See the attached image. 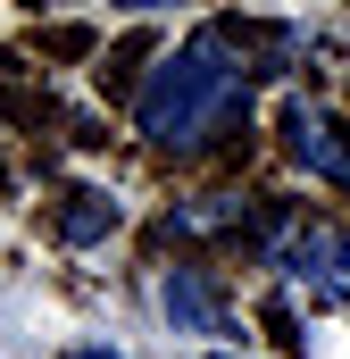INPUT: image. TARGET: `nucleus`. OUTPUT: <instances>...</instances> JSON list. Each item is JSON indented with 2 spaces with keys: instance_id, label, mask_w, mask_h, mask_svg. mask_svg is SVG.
Here are the masks:
<instances>
[{
  "instance_id": "obj_1",
  "label": "nucleus",
  "mask_w": 350,
  "mask_h": 359,
  "mask_svg": "<svg viewBox=\"0 0 350 359\" xmlns=\"http://www.w3.org/2000/svg\"><path fill=\"white\" fill-rule=\"evenodd\" d=\"M251 42H259L251 25L242 34L234 25H200L192 42H175L150 67V84L134 92L142 142H159V151H217V142H234L251 126V76H259Z\"/></svg>"
},
{
  "instance_id": "obj_2",
  "label": "nucleus",
  "mask_w": 350,
  "mask_h": 359,
  "mask_svg": "<svg viewBox=\"0 0 350 359\" xmlns=\"http://www.w3.org/2000/svg\"><path fill=\"white\" fill-rule=\"evenodd\" d=\"M259 251H267V268H284L317 309H350V234L342 226L275 209V217L259 226Z\"/></svg>"
},
{
  "instance_id": "obj_3",
  "label": "nucleus",
  "mask_w": 350,
  "mask_h": 359,
  "mask_svg": "<svg viewBox=\"0 0 350 359\" xmlns=\"http://www.w3.org/2000/svg\"><path fill=\"white\" fill-rule=\"evenodd\" d=\"M284 151H292L317 184L350 192V126L334 117V109H317V100H284Z\"/></svg>"
},
{
  "instance_id": "obj_4",
  "label": "nucleus",
  "mask_w": 350,
  "mask_h": 359,
  "mask_svg": "<svg viewBox=\"0 0 350 359\" xmlns=\"http://www.w3.org/2000/svg\"><path fill=\"white\" fill-rule=\"evenodd\" d=\"M159 309H167L175 334H234V309L209 284V268H167L159 276Z\"/></svg>"
},
{
  "instance_id": "obj_5",
  "label": "nucleus",
  "mask_w": 350,
  "mask_h": 359,
  "mask_svg": "<svg viewBox=\"0 0 350 359\" xmlns=\"http://www.w3.org/2000/svg\"><path fill=\"white\" fill-rule=\"evenodd\" d=\"M100 234H117V192H100V184L67 192L59 201V243H100Z\"/></svg>"
},
{
  "instance_id": "obj_6",
  "label": "nucleus",
  "mask_w": 350,
  "mask_h": 359,
  "mask_svg": "<svg viewBox=\"0 0 350 359\" xmlns=\"http://www.w3.org/2000/svg\"><path fill=\"white\" fill-rule=\"evenodd\" d=\"M234 217H242V192H200L192 209H175L167 226L175 234H217V226H234Z\"/></svg>"
},
{
  "instance_id": "obj_7",
  "label": "nucleus",
  "mask_w": 350,
  "mask_h": 359,
  "mask_svg": "<svg viewBox=\"0 0 350 359\" xmlns=\"http://www.w3.org/2000/svg\"><path fill=\"white\" fill-rule=\"evenodd\" d=\"M67 359H125V351H108V343H76Z\"/></svg>"
},
{
  "instance_id": "obj_8",
  "label": "nucleus",
  "mask_w": 350,
  "mask_h": 359,
  "mask_svg": "<svg viewBox=\"0 0 350 359\" xmlns=\"http://www.w3.org/2000/svg\"><path fill=\"white\" fill-rule=\"evenodd\" d=\"M117 8H134V17H142V8H192V0H117Z\"/></svg>"
},
{
  "instance_id": "obj_9",
  "label": "nucleus",
  "mask_w": 350,
  "mask_h": 359,
  "mask_svg": "<svg viewBox=\"0 0 350 359\" xmlns=\"http://www.w3.org/2000/svg\"><path fill=\"white\" fill-rule=\"evenodd\" d=\"M209 359H234V351H209Z\"/></svg>"
}]
</instances>
